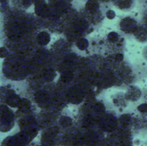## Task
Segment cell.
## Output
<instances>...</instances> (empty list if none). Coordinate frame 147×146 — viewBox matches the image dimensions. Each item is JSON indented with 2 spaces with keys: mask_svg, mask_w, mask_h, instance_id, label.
<instances>
[{
  "mask_svg": "<svg viewBox=\"0 0 147 146\" xmlns=\"http://www.w3.org/2000/svg\"><path fill=\"white\" fill-rule=\"evenodd\" d=\"M114 4L121 10H128L133 8L134 0H112Z\"/></svg>",
  "mask_w": 147,
  "mask_h": 146,
  "instance_id": "6da1fadb",
  "label": "cell"
},
{
  "mask_svg": "<svg viewBox=\"0 0 147 146\" xmlns=\"http://www.w3.org/2000/svg\"><path fill=\"white\" fill-rule=\"evenodd\" d=\"M115 15H116V14H115V12L113 9H109V10L106 12V16H107L109 19H110V20L114 19V18L115 17Z\"/></svg>",
  "mask_w": 147,
  "mask_h": 146,
  "instance_id": "7a4b0ae2",
  "label": "cell"
}]
</instances>
